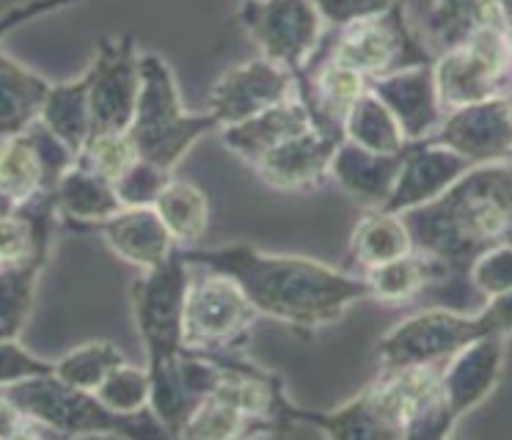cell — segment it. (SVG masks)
I'll return each mask as SVG.
<instances>
[{
  "label": "cell",
  "instance_id": "35",
  "mask_svg": "<svg viewBox=\"0 0 512 440\" xmlns=\"http://www.w3.org/2000/svg\"><path fill=\"white\" fill-rule=\"evenodd\" d=\"M100 396V402L113 413L122 416H138L149 410V394H152V380L146 369H138L130 361H124L122 366H116L102 385L94 391Z\"/></svg>",
  "mask_w": 512,
  "mask_h": 440
},
{
  "label": "cell",
  "instance_id": "7",
  "mask_svg": "<svg viewBox=\"0 0 512 440\" xmlns=\"http://www.w3.org/2000/svg\"><path fill=\"white\" fill-rule=\"evenodd\" d=\"M320 53L356 69L367 80L394 75L419 64H433L435 55L424 47L419 33L405 17V0L378 14H369L336 28L334 42Z\"/></svg>",
  "mask_w": 512,
  "mask_h": 440
},
{
  "label": "cell",
  "instance_id": "11",
  "mask_svg": "<svg viewBox=\"0 0 512 440\" xmlns=\"http://www.w3.org/2000/svg\"><path fill=\"white\" fill-rule=\"evenodd\" d=\"M91 132L127 130L141 91V53L133 36H105L97 42L89 69Z\"/></svg>",
  "mask_w": 512,
  "mask_h": 440
},
{
  "label": "cell",
  "instance_id": "17",
  "mask_svg": "<svg viewBox=\"0 0 512 440\" xmlns=\"http://www.w3.org/2000/svg\"><path fill=\"white\" fill-rule=\"evenodd\" d=\"M471 168L474 163L468 157L452 152L446 146L430 141L408 143L405 154H402V168L394 193L383 209L405 215L408 209L422 207L427 201L446 193Z\"/></svg>",
  "mask_w": 512,
  "mask_h": 440
},
{
  "label": "cell",
  "instance_id": "5",
  "mask_svg": "<svg viewBox=\"0 0 512 440\" xmlns=\"http://www.w3.org/2000/svg\"><path fill=\"white\" fill-rule=\"evenodd\" d=\"M510 66V42L504 33L499 0H485V14L474 33L463 44L444 50L433 64L444 113L504 97V88L510 86Z\"/></svg>",
  "mask_w": 512,
  "mask_h": 440
},
{
  "label": "cell",
  "instance_id": "22",
  "mask_svg": "<svg viewBox=\"0 0 512 440\" xmlns=\"http://www.w3.org/2000/svg\"><path fill=\"white\" fill-rule=\"evenodd\" d=\"M53 204H56L58 220L78 231H91L94 226H100L102 220L113 218L124 209L116 196V187L78 163L58 179Z\"/></svg>",
  "mask_w": 512,
  "mask_h": 440
},
{
  "label": "cell",
  "instance_id": "15",
  "mask_svg": "<svg viewBox=\"0 0 512 440\" xmlns=\"http://www.w3.org/2000/svg\"><path fill=\"white\" fill-rule=\"evenodd\" d=\"M507 358V336H482L455 352L441 366V391L446 413L457 424L477 405H482L499 385Z\"/></svg>",
  "mask_w": 512,
  "mask_h": 440
},
{
  "label": "cell",
  "instance_id": "41",
  "mask_svg": "<svg viewBox=\"0 0 512 440\" xmlns=\"http://www.w3.org/2000/svg\"><path fill=\"white\" fill-rule=\"evenodd\" d=\"M28 435H50V432L25 416L23 410L9 399V394L0 388V440L28 438Z\"/></svg>",
  "mask_w": 512,
  "mask_h": 440
},
{
  "label": "cell",
  "instance_id": "23",
  "mask_svg": "<svg viewBox=\"0 0 512 440\" xmlns=\"http://www.w3.org/2000/svg\"><path fill=\"white\" fill-rule=\"evenodd\" d=\"M50 80L20 64L0 44V143L25 132L39 121Z\"/></svg>",
  "mask_w": 512,
  "mask_h": 440
},
{
  "label": "cell",
  "instance_id": "29",
  "mask_svg": "<svg viewBox=\"0 0 512 440\" xmlns=\"http://www.w3.org/2000/svg\"><path fill=\"white\" fill-rule=\"evenodd\" d=\"M345 141H353L361 149L378 154H400L408 146V138L394 119V113L369 88L347 113Z\"/></svg>",
  "mask_w": 512,
  "mask_h": 440
},
{
  "label": "cell",
  "instance_id": "25",
  "mask_svg": "<svg viewBox=\"0 0 512 440\" xmlns=\"http://www.w3.org/2000/svg\"><path fill=\"white\" fill-rule=\"evenodd\" d=\"M152 207L177 248H196L210 229V198L188 179H168Z\"/></svg>",
  "mask_w": 512,
  "mask_h": 440
},
{
  "label": "cell",
  "instance_id": "36",
  "mask_svg": "<svg viewBox=\"0 0 512 440\" xmlns=\"http://www.w3.org/2000/svg\"><path fill=\"white\" fill-rule=\"evenodd\" d=\"M168 179H171V174L163 171L160 165L149 163V160H141V157H138V163H135L133 168L122 176V179H116L113 187H116V196H119L124 209L152 207Z\"/></svg>",
  "mask_w": 512,
  "mask_h": 440
},
{
  "label": "cell",
  "instance_id": "28",
  "mask_svg": "<svg viewBox=\"0 0 512 440\" xmlns=\"http://www.w3.org/2000/svg\"><path fill=\"white\" fill-rule=\"evenodd\" d=\"M39 121L56 135L58 141H64L72 152L78 154L80 146L91 135V108L86 77L80 75L75 80H67V83H53L50 91H47Z\"/></svg>",
  "mask_w": 512,
  "mask_h": 440
},
{
  "label": "cell",
  "instance_id": "8",
  "mask_svg": "<svg viewBox=\"0 0 512 440\" xmlns=\"http://www.w3.org/2000/svg\"><path fill=\"white\" fill-rule=\"evenodd\" d=\"M256 308L240 284L229 275L204 270L190 275L185 308H182V336L185 347L201 355L240 352L251 339Z\"/></svg>",
  "mask_w": 512,
  "mask_h": 440
},
{
  "label": "cell",
  "instance_id": "37",
  "mask_svg": "<svg viewBox=\"0 0 512 440\" xmlns=\"http://www.w3.org/2000/svg\"><path fill=\"white\" fill-rule=\"evenodd\" d=\"M468 281L479 295L493 297L512 289V245H499L482 253L468 270Z\"/></svg>",
  "mask_w": 512,
  "mask_h": 440
},
{
  "label": "cell",
  "instance_id": "10",
  "mask_svg": "<svg viewBox=\"0 0 512 440\" xmlns=\"http://www.w3.org/2000/svg\"><path fill=\"white\" fill-rule=\"evenodd\" d=\"M237 17L259 55L301 75L325 39V20L312 0H243Z\"/></svg>",
  "mask_w": 512,
  "mask_h": 440
},
{
  "label": "cell",
  "instance_id": "32",
  "mask_svg": "<svg viewBox=\"0 0 512 440\" xmlns=\"http://www.w3.org/2000/svg\"><path fill=\"white\" fill-rule=\"evenodd\" d=\"M75 163L113 185L138 163V149L127 130L91 132L86 143L80 146Z\"/></svg>",
  "mask_w": 512,
  "mask_h": 440
},
{
  "label": "cell",
  "instance_id": "6",
  "mask_svg": "<svg viewBox=\"0 0 512 440\" xmlns=\"http://www.w3.org/2000/svg\"><path fill=\"white\" fill-rule=\"evenodd\" d=\"M190 284V264L179 248L171 259L144 270L130 286V306L138 339L146 350V372L160 374L171 369L185 352L182 308Z\"/></svg>",
  "mask_w": 512,
  "mask_h": 440
},
{
  "label": "cell",
  "instance_id": "2",
  "mask_svg": "<svg viewBox=\"0 0 512 440\" xmlns=\"http://www.w3.org/2000/svg\"><path fill=\"white\" fill-rule=\"evenodd\" d=\"M413 251L441 270V284L468 275L482 253L512 245V168L474 165L446 193L408 209Z\"/></svg>",
  "mask_w": 512,
  "mask_h": 440
},
{
  "label": "cell",
  "instance_id": "12",
  "mask_svg": "<svg viewBox=\"0 0 512 440\" xmlns=\"http://www.w3.org/2000/svg\"><path fill=\"white\" fill-rule=\"evenodd\" d=\"M290 97H295V75L290 69L256 55L218 75L207 94V110L221 127H229Z\"/></svg>",
  "mask_w": 512,
  "mask_h": 440
},
{
  "label": "cell",
  "instance_id": "13",
  "mask_svg": "<svg viewBox=\"0 0 512 440\" xmlns=\"http://www.w3.org/2000/svg\"><path fill=\"white\" fill-rule=\"evenodd\" d=\"M424 141L463 154L474 165L504 163L512 157L510 99L493 97L449 110Z\"/></svg>",
  "mask_w": 512,
  "mask_h": 440
},
{
  "label": "cell",
  "instance_id": "31",
  "mask_svg": "<svg viewBox=\"0 0 512 440\" xmlns=\"http://www.w3.org/2000/svg\"><path fill=\"white\" fill-rule=\"evenodd\" d=\"M127 361L124 352L113 344V341L97 339L86 341V344H78L69 352H64L58 361H53V374L61 377L64 383L75 385V388H83V391H97L102 385V380Z\"/></svg>",
  "mask_w": 512,
  "mask_h": 440
},
{
  "label": "cell",
  "instance_id": "20",
  "mask_svg": "<svg viewBox=\"0 0 512 440\" xmlns=\"http://www.w3.org/2000/svg\"><path fill=\"white\" fill-rule=\"evenodd\" d=\"M402 154L369 152L342 138L331 163V179L361 207L383 209L397 185Z\"/></svg>",
  "mask_w": 512,
  "mask_h": 440
},
{
  "label": "cell",
  "instance_id": "24",
  "mask_svg": "<svg viewBox=\"0 0 512 440\" xmlns=\"http://www.w3.org/2000/svg\"><path fill=\"white\" fill-rule=\"evenodd\" d=\"M413 251L411 231L405 218L386 209H367L350 237V262L364 267V273L380 264L394 262Z\"/></svg>",
  "mask_w": 512,
  "mask_h": 440
},
{
  "label": "cell",
  "instance_id": "39",
  "mask_svg": "<svg viewBox=\"0 0 512 440\" xmlns=\"http://www.w3.org/2000/svg\"><path fill=\"white\" fill-rule=\"evenodd\" d=\"M312 3L314 9L320 11L325 25L342 28L347 22L361 20V17H369V14H378V11H386L397 0H312Z\"/></svg>",
  "mask_w": 512,
  "mask_h": 440
},
{
  "label": "cell",
  "instance_id": "27",
  "mask_svg": "<svg viewBox=\"0 0 512 440\" xmlns=\"http://www.w3.org/2000/svg\"><path fill=\"white\" fill-rule=\"evenodd\" d=\"M0 190L12 198L17 207L34 201L36 196H53L31 127L6 143H0Z\"/></svg>",
  "mask_w": 512,
  "mask_h": 440
},
{
  "label": "cell",
  "instance_id": "40",
  "mask_svg": "<svg viewBox=\"0 0 512 440\" xmlns=\"http://www.w3.org/2000/svg\"><path fill=\"white\" fill-rule=\"evenodd\" d=\"M78 3H83V0H23V3H17V6H12V9H6L0 14V42H3L12 31L28 25V22L39 20V17H47V14H53V11L78 6Z\"/></svg>",
  "mask_w": 512,
  "mask_h": 440
},
{
  "label": "cell",
  "instance_id": "38",
  "mask_svg": "<svg viewBox=\"0 0 512 440\" xmlns=\"http://www.w3.org/2000/svg\"><path fill=\"white\" fill-rule=\"evenodd\" d=\"M56 363L39 358L31 350H25L20 339L0 341V388H9L14 383H23L28 377L50 374Z\"/></svg>",
  "mask_w": 512,
  "mask_h": 440
},
{
  "label": "cell",
  "instance_id": "33",
  "mask_svg": "<svg viewBox=\"0 0 512 440\" xmlns=\"http://www.w3.org/2000/svg\"><path fill=\"white\" fill-rule=\"evenodd\" d=\"M240 435H254V421L243 416L237 407L223 402L218 396L207 394L199 402V407L190 413V418L182 424L177 438L190 440H229Z\"/></svg>",
  "mask_w": 512,
  "mask_h": 440
},
{
  "label": "cell",
  "instance_id": "9",
  "mask_svg": "<svg viewBox=\"0 0 512 440\" xmlns=\"http://www.w3.org/2000/svg\"><path fill=\"white\" fill-rule=\"evenodd\" d=\"M482 336H499L485 314H466L452 308H424L402 319L378 341L380 369L397 366H444L455 352Z\"/></svg>",
  "mask_w": 512,
  "mask_h": 440
},
{
  "label": "cell",
  "instance_id": "3",
  "mask_svg": "<svg viewBox=\"0 0 512 440\" xmlns=\"http://www.w3.org/2000/svg\"><path fill=\"white\" fill-rule=\"evenodd\" d=\"M221 130L210 110L190 113L179 94L174 69L163 55L141 53V91L130 121V138L141 160L174 171L196 143Z\"/></svg>",
  "mask_w": 512,
  "mask_h": 440
},
{
  "label": "cell",
  "instance_id": "14",
  "mask_svg": "<svg viewBox=\"0 0 512 440\" xmlns=\"http://www.w3.org/2000/svg\"><path fill=\"white\" fill-rule=\"evenodd\" d=\"M369 80L356 69L317 53L312 64L295 75V97L301 99L317 130L345 138V119L367 94Z\"/></svg>",
  "mask_w": 512,
  "mask_h": 440
},
{
  "label": "cell",
  "instance_id": "26",
  "mask_svg": "<svg viewBox=\"0 0 512 440\" xmlns=\"http://www.w3.org/2000/svg\"><path fill=\"white\" fill-rule=\"evenodd\" d=\"M50 253L53 248H42L28 262L0 267V341L20 339V333L28 325L39 278L50 262Z\"/></svg>",
  "mask_w": 512,
  "mask_h": 440
},
{
  "label": "cell",
  "instance_id": "1",
  "mask_svg": "<svg viewBox=\"0 0 512 440\" xmlns=\"http://www.w3.org/2000/svg\"><path fill=\"white\" fill-rule=\"evenodd\" d=\"M190 267L234 278L259 317L292 330H323L336 325L361 300H372L367 275H353L295 253L259 251L248 242L218 248H179Z\"/></svg>",
  "mask_w": 512,
  "mask_h": 440
},
{
  "label": "cell",
  "instance_id": "30",
  "mask_svg": "<svg viewBox=\"0 0 512 440\" xmlns=\"http://www.w3.org/2000/svg\"><path fill=\"white\" fill-rule=\"evenodd\" d=\"M369 289L375 300L383 303H405L433 284H441V270L427 256L411 251L394 262L380 264L367 270Z\"/></svg>",
  "mask_w": 512,
  "mask_h": 440
},
{
  "label": "cell",
  "instance_id": "4",
  "mask_svg": "<svg viewBox=\"0 0 512 440\" xmlns=\"http://www.w3.org/2000/svg\"><path fill=\"white\" fill-rule=\"evenodd\" d=\"M14 405L25 416L45 427L50 435L64 438H160L168 435L166 427L155 416H122L102 405L94 391H83L75 385L64 383L56 374H39L28 377L23 383L3 388Z\"/></svg>",
  "mask_w": 512,
  "mask_h": 440
},
{
  "label": "cell",
  "instance_id": "21",
  "mask_svg": "<svg viewBox=\"0 0 512 440\" xmlns=\"http://www.w3.org/2000/svg\"><path fill=\"white\" fill-rule=\"evenodd\" d=\"M314 127L309 110L298 97H290L273 105V108L256 113L251 119L237 121L229 127H221L223 146L237 154L245 163L256 165L265 154H270L279 143L290 141L292 135Z\"/></svg>",
  "mask_w": 512,
  "mask_h": 440
},
{
  "label": "cell",
  "instance_id": "19",
  "mask_svg": "<svg viewBox=\"0 0 512 440\" xmlns=\"http://www.w3.org/2000/svg\"><path fill=\"white\" fill-rule=\"evenodd\" d=\"M91 231H100L105 245L122 262L133 264L141 273L163 264L177 251V242L168 234L166 223L160 220L155 207L122 209Z\"/></svg>",
  "mask_w": 512,
  "mask_h": 440
},
{
  "label": "cell",
  "instance_id": "16",
  "mask_svg": "<svg viewBox=\"0 0 512 440\" xmlns=\"http://www.w3.org/2000/svg\"><path fill=\"white\" fill-rule=\"evenodd\" d=\"M339 143L342 138H336L331 132L309 127L265 154L254 165V171L273 190L309 193L314 187L323 185L325 179H331V163H334Z\"/></svg>",
  "mask_w": 512,
  "mask_h": 440
},
{
  "label": "cell",
  "instance_id": "34",
  "mask_svg": "<svg viewBox=\"0 0 512 440\" xmlns=\"http://www.w3.org/2000/svg\"><path fill=\"white\" fill-rule=\"evenodd\" d=\"M485 14V0H430L427 31L444 50L463 44Z\"/></svg>",
  "mask_w": 512,
  "mask_h": 440
},
{
  "label": "cell",
  "instance_id": "18",
  "mask_svg": "<svg viewBox=\"0 0 512 440\" xmlns=\"http://www.w3.org/2000/svg\"><path fill=\"white\" fill-rule=\"evenodd\" d=\"M433 64H419L394 75L369 80V91L378 94L380 102L394 113L408 143L424 141L444 119Z\"/></svg>",
  "mask_w": 512,
  "mask_h": 440
}]
</instances>
